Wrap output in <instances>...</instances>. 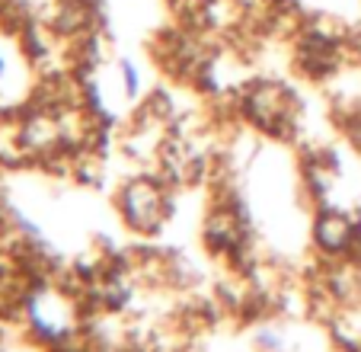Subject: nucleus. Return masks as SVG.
I'll return each mask as SVG.
<instances>
[{"instance_id":"nucleus-1","label":"nucleus","mask_w":361,"mask_h":352,"mask_svg":"<svg viewBox=\"0 0 361 352\" xmlns=\"http://www.w3.org/2000/svg\"><path fill=\"white\" fill-rule=\"evenodd\" d=\"M32 320L42 327L45 333H64L71 327V307L64 298H58L55 291H42L32 305Z\"/></svg>"},{"instance_id":"nucleus-2","label":"nucleus","mask_w":361,"mask_h":352,"mask_svg":"<svg viewBox=\"0 0 361 352\" xmlns=\"http://www.w3.org/2000/svg\"><path fill=\"white\" fill-rule=\"evenodd\" d=\"M125 209H128V215L135 218V221L144 224V221H150V218H157L160 199L150 186H131L128 196H125Z\"/></svg>"},{"instance_id":"nucleus-3","label":"nucleus","mask_w":361,"mask_h":352,"mask_svg":"<svg viewBox=\"0 0 361 352\" xmlns=\"http://www.w3.org/2000/svg\"><path fill=\"white\" fill-rule=\"evenodd\" d=\"M317 237H320V244L329 247V250H342V247L352 240V224H348V218H342V215H329L320 221Z\"/></svg>"}]
</instances>
